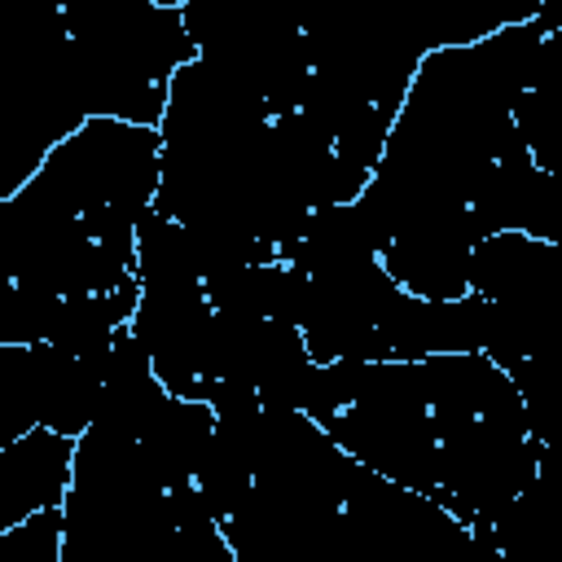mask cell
<instances>
[{
    "instance_id": "cell-1",
    "label": "cell",
    "mask_w": 562,
    "mask_h": 562,
    "mask_svg": "<svg viewBox=\"0 0 562 562\" xmlns=\"http://www.w3.org/2000/svg\"><path fill=\"white\" fill-rule=\"evenodd\" d=\"M162 132L110 114L83 119L9 202L53 215L114 250L136 255V228L158 198Z\"/></svg>"
},
{
    "instance_id": "cell-2",
    "label": "cell",
    "mask_w": 562,
    "mask_h": 562,
    "mask_svg": "<svg viewBox=\"0 0 562 562\" xmlns=\"http://www.w3.org/2000/svg\"><path fill=\"white\" fill-rule=\"evenodd\" d=\"M88 114L158 127L171 79L198 57L180 9L154 0H57Z\"/></svg>"
},
{
    "instance_id": "cell-3",
    "label": "cell",
    "mask_w": 562,
    "mask_h": 562,
    "mask_svg": "<svg viewBox=\"0 0 562 562\" xmlns=\"http://www.w3.org/2000/svg\"><path fill=\"white\" fill-rule=\"evenodd\" d=\"M75 474V435L31 426L0 448V531L18 527L35 509L66 505Z\"/></svg>"
},
{
    "instance_id": "cell-4",
    "label": "cell",
    "mask_w": 562,
    "mask_h": 562,
    "mask_svg": "<svg viewBox=\"0 0 562 562\" xmlns=\"http://www.w3.org/2000/svg\"><path fill=\"white\" fill-rule=\"evenodd\" d=\"M154 4H167V9H180L184 0H154Z\"/></svg>"
}]
</instances>
